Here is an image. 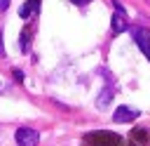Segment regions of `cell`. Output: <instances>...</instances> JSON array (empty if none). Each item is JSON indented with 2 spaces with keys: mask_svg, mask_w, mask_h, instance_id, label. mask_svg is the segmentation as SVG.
<instances>
[{
  "mask_svg": "<svg viewBox=\"0 0 150 146\" xmlns=\"http://www.w3.org/2000/svg\"><path fill=\"white\" fill-rule=\"evenodd\" d=\"M112 7H115L112 21H110V26H112V33H124V31H129V28H131V24H129V19H127V12H124V7H122L117 0L112 2Z\"/></svg>",
  "mask_w": 150,
  "mask_h": 146,
  "instance_id": "1",
  "label": "cell"
},
{
  "mask_svg": "<svg viewBox=\"0 0 150 146\" xmlns=\"http://www.w3.org/2000/svg\"><path fill=\"white\" fill-rule=\"evenodd\" d=\"M14 139H16L19 146H38L40 134H38V130H33V127H19V130L14 132Z\"/></svg>",
  "mask_w": 150,
  "mask_h": 146,
  "instance_id": "2",
  "label": "cell"
},
{
  "mask_svg": "<svg viewBox=\"0 0 150 146\" xmlns=\"http://www.w3.org/2000/svg\"><path fill=\"white\" fill-rule=\"evenodd\" d=\"M129 31H131L136 45L141 47V52L150 59V31H145V28H129Z\"/></svg>",
  "mask_w": 150,
  "mask_h": 146,
  "instance_id": "3",
  "label": "cell"
},
{
  "mask_svg": "<svg viewBox=\"0 0 150 146\" xmlns=\"http://www.w3.org/2000/svg\"><path fill=\"white\" fill-rule=\"evenodd\" d=\"M136 118H138V111L131 108V106H117L115 113H112V120L115 122H131Z\"/></svg>",
  "mask_w": 150,
  "mask_h": 146,
  "instance_id": "4",
  "label": "cell"
},
{
  "mask_svg": "<svg viewBox=\"0 0 150 146\" xmlns=\"http://www.w3.org/2000/svg\"><path fill=\"white\" fill-rule=\"evenodd\" d=\"M112 94H115V89H112V85L108 82V85L103 87V92L98 94V99H96V106H98V108H108V106H110V101H112Z\"/></svg>",
  "mask_w": 150,
  "mask_h": 146,
  "instance_id": "5",
  "label": "cell"
},
{
  "mask_svg": "<svg viewBox=\"0 0 150 146\" xmlns=\"http://www.w3.org/2000/svg\"><path fill=\"white\" fill-rule=\"evenodd\" d=\"M38 7H40V0H28V2H23V5L19 7V16H21V19H28V16L33 14V9L38 12Z\"/></svg>",
  "mask_w": 150,
  "mask_h": 146,
  "instance_id": "6",
  "label": "cell"
},
{
  "mask_svg": "<svg viewBox=\"0 0 150 146\" xmlns=\"http://www.w3.org/2000/svg\"><path fill=\"white\" fill-rule=\"evenodd\" d=\"M9 7V0H0V12H5Z\"/></svg>",
  "mask_w": 150,
  "mask_h": 146,
  "instance_id": "7",
  "label": "cell"
},
{
  "mask_svg": "<svg viewBox=\"0 0 150 146\" xmlns=\"http://www.w3.org/2000/svg\"><path fill=\"white\" fill-rule=\"evenodd\" d=\"M70 2H75V5H80V7H84V5H89L91 0H70Z\"/></svg>",
  "mask_w": 150,
  "mask_h": 146,
  "instance_id": "8",
  "label": "cell"
},
{
  "mask_svg": "<svg viewBox=\"0 0 150 146\" xmlns=\"http://www.w3.org/2000/svg\"><path fill=\"white\" fill-rule=\"evenodd\" d=\"M14 78H16V80H23V73H21V71L16 68V71H14Z\"/></svg>",
  "mask_w": 150,
  "mask_h": 146,
  "instance_id": "9",
  "label": "cell"
},
{
  "mask_svg": "<svg viewBox=\"0 0 150 146\" xmlns=\"http://www.w3.org/2000/svg\"><path fill=\"white\" fill-rule=\"evenodd\" d=\"M0 57H5V47H2V38H0Z\"/></svg>",
  "mask_w": 150,
  "mask_h": 146,
  "instance_id": "10",
  "label": "cell"
},
{
  "mask_svg": "<svg viewBox=\"0 0 150 146\" xmlns=\"http://www.w3.org/2000/svg\"><path fill=\"white\" fill-rule=\"evenodd\" d=\"M0 92H2V82H0Z\"/></svg>",
  "mask_w": 150,
  "mask_h": 146,
  "instance_id": "11",
  "label": "cell"
}]
</instances>
